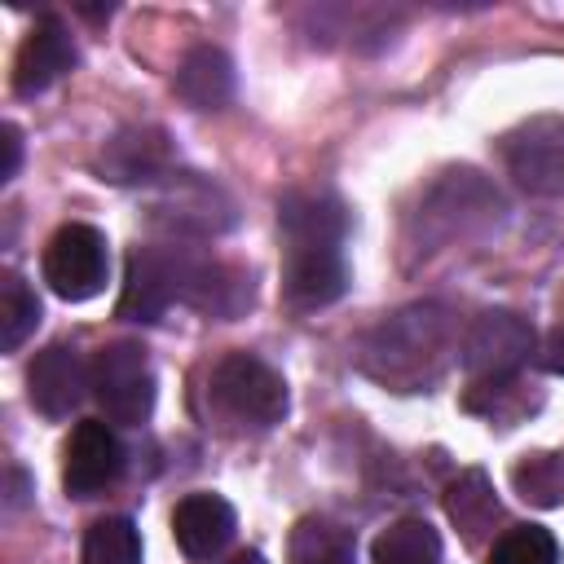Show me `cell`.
I'll return each instance as SVG.
<instances>
[{
  "instance_id": "1",
  "label": "cell",
  "mask_w": 564,
  "mask_h": 564,
  "mask_svg": "<svg viewBox=\"0 0 564 564\" xmlns=\"http://www.w3.org/2000/svg\"><path fill=\"white\" fill-rule=\"evenodd\" d=\"M344 207L322 189H291L278 203L282 234V300L295 313L335 304L348 291L344 264Z\"/></svg>"
},
{
  "instance_id": "2",
  "label": "cell",
  "mask_w": 564,
  "mask_h": 564,
  "mask_svg": "<svg viewBox=\"0 0 564 564\" xmlns=\"http://www.w3.org/2000/svg\"><path fill=\"white\" fill-rule=\"evenodd\" d=\"M458 322L445 304L423 300V304H405L392 317H383L366 339H361V370L370 379H379L383 388L397 392H423L432 388L454 352H458Z\"/></svg>"
},
{
  "instance_id": "3",
  "label": "cell",
  "mask_w": 564,
  "mask_h": 564,
  "mask_svg": "<svg viewBox=\"0 0 564 564\" xmlns=\"http://www.w3.org/2000/svg\"><path fill=\"white\" fill-rule=\"evenodd\" d=\"M207 392H212V405L242 423V427H273L286 419V379L256 352H225L216 366H212V379H207Z\"/></svg>"
},
{
  "instance_id": "4",
  "label": "cell",
  "mask_w": 564,
  "mask_h": 564,
  "mask_svg": "<svg viewBox=\"0 0 564 564\" xmlns=\"http://www.w3.org/2000/svg\"><path fill=\"white\" fill-rule=\"evenodd\" d=\"M529 352H533V326L507 308H489V313L471 317V326L458 339V361H463L471 388L516 379L520 366L529 361Z\"/></svg>"
},
{
  "instance_id": "5",
  "label": "cell",
  "mask_w": 564,
  "mask_h": 564,
  "mask_svg": "<svg viewBox=\"0 0 564 564\" xmlns=\"http://www.w3.org/2000/svg\"><path fill=\"white\" fill-rule=\"evenodd\" d=\"M150 220L172 238H216L234 225V203L216 181L198 172H172L154 185Z\"/></svg>"
},
{
  "instance_id": "6",
  "label": "cell",
  "mask_w": 564,
  "mask_h": 564,
  "mask_svg": "<svg viewBox=\"0 0 564 564\" xmlns=\"http://www.w3.org/2000/svg\"><path fill=\"white\" fill-rule=\"evenodd\" d=\"M93 397L110 423H145L154 410V370L141 344H110L93 361Z\"/></svg>"
},
{
  "instance_id": "7",
  "label": "cell",
  "mask_w": 564,
  "mask_h": 564,
  "mask_svg": "<svg viewBox=\"0 0 564 564\" xmlns=\"http://www.w3.org/2000/svg\"><path fill=\"white\" fill-rule=\"evenodd\" d=\"M110 273V251H106V234L93 225H62L48 247H44V282L53 286V295L84 304L93 295H101Z\"/></svg>"
},
{
  "instance_id": "8",
  "label": "cell",
  "mask_w": 564,
  "mask_h": 564,
  "mask_svg": "<svg viewBox=\"0 0 564 564\" xmlns=\"http://www.w3.org/2000/svg\"><path fill=\"white\" fill-rule=\"evenodd\" d=\"M167 304H181V247H132L123 264L119 317L123 322H159Z\"/></svg>"
},
{
  "instance_id": "9",
  "label": "cell",
  "mask_w": 564,
  "mask_h": 564,
  "mask_svg": "<svg viewBox=\"0 0 564 564\" xmlns=\"http://www.w3.org/2000/svg\"><path fill=\"white\" fill-rule=\"evenodd\" d=\"M502 159L529 194H564V119L542 115L520 123L502 141Z\"/></svg>"
},
{
  "instance_id": "10",
  "label": "cell",
  "mask_w": 564,
  "mask_h": 564,
  "mask_svg": "<svg viewBox=\"0 0 564 564\" xmlns=\"http://www.w3.org/2000/svg\"><path fill=\"white\" fill-rule=\"evenodd\" d=\"M123 471V445L115 436L110 423L101 419H84L75 423L66 449H62V489L70 498H97L101 489H110Z\"/></svg>"
},
{
  "instance_id": "11",
  "label": "cell",
  "mask_w": 564,
  "mask_h": 564,
  "mask_svg": "<svg viewBox=\"0 0 564 564\" xmlns=\"http://www.w3.org/2000/svg\"><path fill=\"white\" fill-rule=\"evenodd\" d=\"M101 176L115 181V185H159L163 176H172V141L163 128L154 123H137V128H123L115 132L106 145H101V159H97Z\"/></svg>"
},
{
  "instance_id": "12",
  "label": "cell",
  "mask_w": 564,
  "mask_h": 564,
  "mask_svg": "<svg viewBox=\"0 0 564 564\" xmlns=\"http://www.w3.org/2000/svg\"><path fill=\"white\" fill-rule=\"evenodd\" d=\"M84 392H93V370L70 344H48L44 352H35L26 370V397L44 419H66L84 401Z\"/></svg>"
},
{
  "instance_id": "13",
  "label": "cell",
  "mask_w": 564,
  "mask_h": 564,
  "mask_svg": "<svg viewBox=\"0 0 564 564\" xmlns=\"http://www.w3.org/2000/svg\"><path fill=\"white\" fill-rule=\"evenodd\" d=\"M181 304L203 308L212 317H238L251 304V278L225 260H203L181 247Z\"/></svg>"
},
{
  "instance_id": "14",
  "label": "cell",
  "mask_w": 564,
  "mask_h": 564,
  "mask_svg": "<svg viewBox=\"0 0 564 564\" xmlns=\"http://www.w3.org/2000/svg\"><path fill=\"white\" fill-rule=\"evenodd\" d=\"M75 66V40L57 18H40L13 57V93L35 97Z\"/></svg>"
},
{
  "instance_id": "15",
  "label": "cell",
  "mask_w": 564,
  "mask_h": 564,
  "mask_svg": "<svg viewBox=\"0 0 564 564\" xmlns=\"http://www.w3.org/2000/svg\"><path fill=\"white\" fill-rule=\"evenodd\" d=\"M238 533V516L220 494H189L172 511V538L189 560H216Z\"/></svg>"
},
{
  "instance_id": "16",
  "label": "cell",
  "mask_w": 564,
  "mask_h": 564,
  "mask_svg": "<svg viewBox=\"0 0 564 564\" xmlns=\"http://www.w3.org/2000/svg\"><path fill=\"white\" fill-rule=\"evenodd\" d=\"M176 97L189 106V110H220L229 97H234V62L212 48V44H198L185 53V62L176 66V79H172Z\"/></svg>"
},
{
  "instance_id": "17",
  "label": "cell",
  "mask_w": 564,
  "mask_h": 564,
  "mask_svg": "<svg viewBox=\"0 0 564 564\" xmlns=\"http://www.w3.org/2000/svg\"><path fill=\"white\" fill-rule=\"evenodd\" d=\"M498 511H502L498 507V494H494V485H489V476L480 467H467V471H458L445 485V516L463 529L467 542H480L494 529Z\"/></svg>"
},
{
  "instance_id": "18",
  "label": "cell",
  "mask_w": 564,
  "mask_h": 564,
  "mask_svg": "<svg viewBox=\"0 0 564 564\" xmlns=\"http://www.w3.org/2000/svg\"><path fill=\"white\" fill-rule=\"evenodd\" d=\"M370 560L375 564H441V533L427 520H419V516L392 520L375 538Z\"/></svg>"
},
{
  "instance_id": "19",
  "label": "cell",
  "mask_w": 564,
  "mask_h": 564,
  "mask_svg": "<svg viewBox=\"0 0 564 564\" xmlns=\"http://www.w3.org/2000/svg\"><path fill=\"white\" fill-rule=\"evenodd\" d=\"M286 564H357V542L330 520H300L286 542Z\"/></svg>"
},
{
  "instance_id": "20",
  "label": "cell",
  "mask_w": 564,
  "mask_h": 564,
  "mask_svg": "<svg viewBox=\"0 0 564 564\" xmlns=\"http://www.w3.org/2000/svg\"><path fill=\"white\" fill-rule=\"evenodd\" d=\"M40 326V300L35 291L18 278V273H4L0 278V348L4 352H18Z\"/></svg>"
},
{
  "instance_id": "21",
  "label": "cell",
  "mask_w": 564,
  "mask_h": 564,
  "mask_svg": "<svg viewBox=\"0 0 564 564\" xmlns=\"http://www.w3.org/2000/svg\"><path fill=\"white\" fill-rule=\"evenodd\" d=\"M84 564H141V533L128 516H106L84 533Z\"/></svg>"
},
{
  "instance_id": "22",
  "label": "cell",
  "mask_w": 564,
  "mask_h": 564,
  "mask_svg": "<svg viewBox=\"0 0 564 564\" xmlns=\"http://www.w3.org/2000/svg\"><path fill=\"white\" fill-rule=\"evenodd\" d=\"M511 485L533 507H555L564 498V458L555 454H524L511 467Z\"/></svg>"
},
{
  "instance_id": "23",
  "label": "cell",
  "mask_w": 564,
  "mask_h": 564,
  "mask_svg": "<svg viewBox=\"0 0 564 564\" xmlns=\"http://www.w3.org/2000/svg\"><path fill=\"white\" fill-rule=\"evenodd\" d=\"M489 564H560V542L542 524H516L494 542Z\"/></svg>"
},
{
  "instance_id": "24",
  "label": "cell",
  "mask_w": 564,
  "mask_h": 564,
  "mask_svg": "<svg viewBox=\"0 0 564 564\" xmlns=\"http://www.w3.org/2000/svg\"><path fill=\"white\" fill-rule=\"evenodd\" d=\"M0 145H4V163H0V181H13L22 167V132L13 123L0 128Z\"/></svg>"
},
{
  "instance_id": "25",
  "label": "cell",
  "mask_w": 564,
  "mask_h": 564,
  "mask_svg": "<svg viewBox=\"0 0 564 564\" xmlns=\"http://www.w3.org/2000/svg\"><path fill=\"white\" fill-rule=\"evenodd\" d=\"M542 366L564 379V326H555V330L546 335V344H542Z\"/></svg>"
},
{
  "instance_id": "26",
  "label": "cell",
  "mask_w": 564,
  "mask_h": 564,
  "mask_svg": "<svg viewBox=\"0 0 564 564\" xmlns=\"http://www.w3.org/2000/svg\"><path fill=\"white\" fill-rule=\"evenodd\" d=\"M225 564H269V560H264L260 551H238V555H229Z\"/></svg>"
}]
</instances>
